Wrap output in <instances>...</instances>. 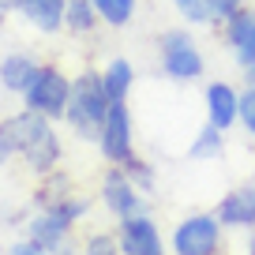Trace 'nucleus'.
<instances>
[{
  "instance_id": "20e7f679",
  "label": "nucleus",
  "mask_w": 255,
  "mask_h": 255,
  "mask_svg": "<svg viewBox=\"0 0 255 255\" xmlns=\"http://www.w3.org/2000/svg\"><path fill=\"white\" fill-rule=\"evenodd\" d=\"M169 255H225V225L214 210H191L169 229Z\"/></svg>"
},
{
  "instance_id": "cd10ccee",
  "label": "nucleus",
  "mask_w": 255,
  "mask_h": 255,
  "mask_svg": "<svg viewBox=\"0 0 255 255\" xmlns=\"http://www.w3.org/2000/svg\"><path fill=\"white\" fill-rule=\"evenodd\" d=\"M252 8H255V0H252Z\"/></svg>"
},
{
  "instance_id": "a211bd4d",
  "label": "nucleus",
  "mask_w": 255,
  "mask_h": 255,
  "mask_svg": "<svg viewBox=\"0 0 255 255\" xmlns=\"http://www.w3.org/2000/svg\"><path fill=\"white\" fill-rule=\"evenodd\" d=\"M102 26L98 19L94 4L90 0H68V11H64V30L72 34V38H90V34Z\"/></svg>"
},
{
  "instance_id": "39448f33",
  "label": "nucleus",
  "mask_w": 255,
  "mask_h": 255,
  "mask_svg": "<svg viewBox=\"0 0 255 255\" xmlns=\"http://www.w3.org/2000/svg\"><path fill=\"white\" fill-rule=\"evenodd\" d=\"M68 98H72V75L64 72L56 60H41L34 83L23 90V109L41 113V117H49V120L60 124L64 109H68Z\"/></svg>"
},
{
  "instance_id": "7ed1b4c3",
  "label": "nucleus",
  "mask_w": 255,
  "mask_h": 255,
  "mask_svg": "<svg viewBox=\"0 0 255 255\" xmlns=\"http://www.w3.org/2000/svg\"><path fill=\"white\" fill-rule=\"evenodd\" d=\"M154 64H158V75L169 83H203L207 79V53H203L199 38L191 34V26H165V30L154 38Z\"/></svg>"
},
{
  "instance_id": "9b49d317",
  "label": "nucleus",
  "mask_w": 255,
  "mask_h": 255,
  "mask_svg": "<svg viewBox=\"0 0 255 255\" xmlns=\"http://www.w3.org/2000/svg\"><path fill=\"white\" fill-rule=\"evenodd\" d=\"M218 222L225 225V233H255V180H244L237 188H229L222 199L214 203Z\"/></svg>"
},
{
  "instance_id": "412c9836",
  "label": "nucleus",
  "mask_w": 255,
  "mask_h": 255,
  "mask_svg": "<svg viewBox=\"0 0 255 255\" xmlns=\"http://www.w3.org/2000/svg\"><path fill=\"white\" fill-rule=\"evenodd\" d=\"M169 8H173L176 15H180V23L191 26V30H195V26H214L203 0H169Z\"/></svg>"
},
{
  "instance_id": "6e6552de",
  "label": "nucleus",
  "mask_w": 255,
  "mask_h": 255,
  "mask_svg": "<svg viewBox=\"0 0 255 255\" xmlns=\"http://www.w3.org/2000/svg\"><path fill=\"white\" fill-rule=\"evenodd\" d=\"M113 233H117V244L124 255H169V240L154 222V210L120 218L113 225Z\"/></svg>"
},
{
  "instance_id": "dca6fc26",
  "label": "nucleus",
  "mask_w": 255,
  "mask_h": 255,
  "mask_svg": "<svg viewBox=\"0 0 255 255\" xmlns=\"http://www.w3.org/2000/svg\"><path fill=\"white\" fill-rule=\"evenodd\" d=\"M225 158V131H218L214 124H207L203 120V128L191 135V143H188V161H222Z\"/></svg>"
},
{
  "instance_id": "b1692460",
  "label": "nucleus",
  "mask_w": 255,
  "mask_h": 255,
  "mask_svg": "<svg viewBox=\"0 0 255 255\" xmlns=\"http://www.w3.org/2000/svg\"><path fill=\"white\" fill-rule=\"evenodd\" d=\"M8 255H49V252H45V248H38L34 240L23 237V240H15V244L8 248Z\"/></svg>"
},
{
  "instance_id": "f8f14e48",
  "label": "nucleus",
  "mask_w": 255,
  "mask_h": 255,
  "mask_svg": "<svg viewBox=\"0 0 255 255\" xmlns=\"http://www.w3.org/2000/svg\"><path fill=\"white\" fill-rule=\"evenodd\" d=\"M203 113H207V124H214L218 131H233L240 113V87H233L229 79L203 83Z\"/></svg>"
},
{
  "instance_id": "aec40b11",
  "label": "nucleus",
  "mask_w": 255,
  "mask_h": 255,
  "mask_svg": "<svg viewBox=\"0 0 255 255\" xmlns=\"http://www.w3.org/2000/svg\"><path fill=\"white\" fill-rule=\"evenodd\" d=\"M120 169H124V173L131 176V180H135L139 188L146 191V195H154V188H158V169H154V161H146L143 154H135V158L124 161Z\"/></svg>"
},
{
  "instance_id": "393cba45",
  "label": "nucleus",
  "mask_w": 255,
  "mask_h": 255,
  "mask_svg": "<svg viewBox=\"0 0 255 255\" xmlns=\"http://www.w3.org/2000/svg\"><path fill=\"white\" fill-rule=\"evenodd\" d=\"M8 15H15V0H0V23Z\"/></svg>"
},
{
  "instance_id": "9d476101",
  "label": "nucleus",
  "mask_w": 255,
  "mask_h": 255,
  "mask_svg": "<svg viewBox=\"0 0 255 255\" xmlns=\"http://www.w3.org/2000/svg\"><path fill=\"white\" fill-rule=\"evenodd\" d=\"M214 30H218V38H222L225 53L233 56V64H237L240 72H248L255 64V8L244 4V8L233 11L225 23H218Z\"/></svg>"
},
{
  "instance_id": "5701e85b",
  "label": "nucleus",
  "mask_w": 255,
  "mask_h": 255,
  "mask_svg": "<svg viewBox=\"0 0 255 255\" xmlns=\"http://www.w3.org/2000/svg\"><path fill=\"white\" fill-rule=\"evenodd\" d=\"M207 4V11H210V23H225V19L233 15V11H240L244 4H252V0H203Z\"/></svg>"
},
{
  "instance_id": "a878e982",
  "label": "nucleus",
  "mask_w": 255,
  "mask_h": 255,
  "mask_svg": "<svg viewBox=\"0 0 255 255\" xmlns=\"http://www.w3.org/2000/svg\"><path fill=\"white\" fill-rule=\"evenodd\" d=\"M244 255H255V233H248V240H244Z\"/></svg>"
},
{
  "instance_id": "423d86ee",
  "label": "nucleus",
  "mask_w": 255,
  "mask_h": 255,
  "mask_svg": "<svg viewBox=\"0 0 255 255\" xmlns=\"http://www.w3.org/2000/svg\"><path fill=\"white\" fill-rule=\"evenodd\" d=\"M98 203L109 210L113 222L150 210V195H146V191L139 188V184L131 180L120 165H105L102 180H98Z\"/></svg>"
},
{
  "instance_id": "6ab92c4d",
  "label": "nucleus",
  "mask_w": 255,
  "mask_h": 255,
  "mask_svg": "<svg viewBox=\"0 0 255 255\" xmlns=\"http://www.w3.org/2000/svg\"><path fill=\"white\" fill-rule=\"evenodd\" d=\"M79 255H124V252H120L117 233H113V229H94V233H87V237H83Z\"/></svg>"
},
{
  "instance_id": "bb28decb",
  "label": "nucleus",
  "mask_w": 255,
  "mask_h": 255,
  "mask_svg": "<svg viewBox=\"0 0 255 255\" xmlns=\"http://www.w3.org/2000/svg\"><path fill=\"white\" fill-rule=\"evenodd\" d=\"M244 83H252V87H255V64H252V68L244 72Z\"/></svg>"
},
{
  "instance_id": "1a4fd4ad",
  "label": "nucleus",
  "mask_w": 255,
  "mask_h": 255,
  "mask_svg": "<svg viewBox=\"0 0 255 255\" xmlns=\"http://www.w3.org/2000/svg\"><path fill=\"white\" fill-rule=\"evenodd\" d=\"M23 237L34 240L38 248H45L49 255H79V244H75V225L60 222L49 210H30L23 222Z\"/></svg>"
},
{
  "instance_id": "ddd939ff",
  "label": "nucleus",
  "mask_w": 255,
  "mask_h": 255,
  "mask_svg": "<svg viewBox=\"0 0 255 255\" xmlns=\"http://www.w3.org/2000/svg\"><path fill=\"white\" fill-rule=\"evenodd\" d=\"M64 11H68V0H15V19L45 38L64 30Z\"/></svg>"
},
{
  "instance_id": "2eb2a0df",
  "label": "nucleus",
  "mask_w": 255,
  "mask_h": 255,
  "mask_svg": "<svg viewBox=\"0 0 255 255\" xmlns=\"http://www.w3.org/2000/svg\"><path fill=\"white\" fill-rule=\"evenodd\" d=\"M135 60L131 56H109L102 68V83H105V94H109V102H128L131 98V90H135Z\"/></svg>"
},
{
  "instance_id": "0eeeda50",
  "label": "nucleus",
  "mask_w": 255,
  "mask_h": 255,
  "mask_svg": "<svg viewBox=\"0 0 255 255\" xmlns=\"http://www.w3.org/2000/svg\"><path fill=\"white\" fill-rule=\"evenodd\" d=\"M98 154L105 158V165H124L139 154L135 146V117L128 109V102H113L109 117L102 124V135H98Z\"/></svg>"
},
{
  "instance_id": "4468645a",
  "label": "nucleus",
  "mask_w": 255,
  "mask_h": 255,
  "mask_svg": "<svg viewBox=\"0 0 255 255\" xmlns=\"http://www.w3.org/2000/svg\"><path fill=\"white\" fill-rule=\"evenodd\" d=\"M38 68H41V60L34 53H26V49H11V53H4V56H0V90L23 98V90L34 83Z\"/></svg>"
},
{
  "instance_id": "f03ea898",
  "label": "nucleus",
  "mask_w": 255,
  "mask_h": 255,
  "mask_svg": "<svg viewBox=\"0 0 255 255\" xmlns=\"http://www.w3.org/2000/svg\"><path fill=\"white\" fill-rule=\"evenodd\" d=\"M109 94H105L102 83V68H83L72 75V98H68V109H64L60 124L72 131L83 143H98L102 135V124L109 117Z\"/></svg>"
},
{
  "instance_id": "f3484780",
  "label": "nucleus",
  "mask_w": 255,
  "mask_h": 255,
  "mask_svg": "<svg viewBox=\"0 0 255 255\" xmlns=\"http://www.w3.org/2000/svg\"><path fill=\"white\" fill-rule=\"evenodd\" d=\"M102 19V26L109 30H128V26L139 19V0H90Z\"/></svg>"
},
{
  "instance_id": "f257e3e1",
  "label": "nucleus",
  "mask_w": 255,
  "mask_h": 255,
  "mask_svg": "<svg viewBox=\"0 0 255 255\" xmlns=\"http://www.w3.org/2000/svg\"><path fill=\"white\" fill-rule=\"evenodd\" d=\"M11 161H23L34 180L64 169V139L56 131V120L30 109L0 117V169Z\"/></svg>"
},
{
  "instance_id": "4be33fe9",
  "label": "nucleus",
  "mask_w": 255,
  "mask_h": 255,
  "mask_svg": "<svg viewBox=\"0 0 255 255\" xmlns=\"http://www.w3.org/2000/svg\"><path fill=\"white\" fill-rule=\"evenodd\" d=\"M237 128L248 139H255V87L244 83L240 87V113H237Z\"/></svg>"
}]
</instances>
